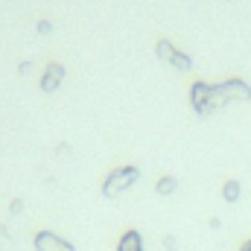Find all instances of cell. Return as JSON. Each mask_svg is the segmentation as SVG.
<instances>
[{
    "label": "cell",
    "mask_w": 251,
    "mask_h": 251,
    "mask_svg": "<svg viewBox=\"0 0 251 251\" xmlns=\"http://www.w3.org/2000/svg\"><path fill=\"white\" fill-rule=\"evenodd\" d=\"M137 181H140V170H137V167H131V164L114 167V170L105 176V181H102V196H105V199H114V196L126 193L128 187H134Z\"/></svg>",
    "instance_id": "1"
},
{
    "label": "cell",
    "mask_w": 251,
    "mask_h": 251,
    "mask_svg": "<svg viewBox=\"0 0 251 251\" xmlns=\"http://www.w3.org/2000/svg\"><path fill=\"white\" fill-rule=\"evenodd\" d=\"M155 53H158L161 62H167L170 67H176V70H181V73L193 70V59H190L187 53H181V50H178L173 41H167V38H161V41L155 44Z\"/></svg>",
    "instance_id": "2"
},
{
    "label": "cell",
    "mask_w": 251,
    "mask_h": 251,
    "mask_svg": "<svg viewBox=\"0 0 251 251\" xmlns=\"http://www.w3.org/2000/svg\"><path fill=\"white\" fill-rule=\"evenodd\" d=\"M32 249L35 251H76V246L70 240H62L59 234L53 231H38L32 237Z\"/></svg>",
    "instance_id": "3"
},
{
    "label": "cell",
    "mask_w": 251,
    "mask_h": 251,
    "mask_svg": "<svg viewBox=\"0 0 251 251\" xmlns=\"http://www.w3.org/2000/svg\"><path fill=\"white\" fill-rule=\"evenodd\" d=\"M64 76H67L64 64H59V62L44 64V73H41V91H44V94H56V91L62 88Z\"/></svg>",
    "instance_id": "4"
},
{
    "label": "cell",
    "mask_w": 251,
    "mask_h": 251,
    "mask_svg": "<svg viewBox=\"0 0 251 251\" xmlns=\"http://www.w3.org/2000/svg\"><path fill=\"white\" fill-rule=\"evenodd\" d=\"M207 97H210V82H193L190 85V105L199 117H207L210 108H207Z\"/></svg>",
    "instance_id": "5"
},
{
    "label": "cell",
    "mask_w": 251,
    "mask_h": 251,
    "mask_svg": "<svg viewBox=\"0 0 251 251\" xmlns=\"http://www.w3.org/2000/svg\"><path fill=\"white\" fill-rule=\"evenodd\" d=\"M219 88H222V94L228 97V102H231V100L249 102L251 100V85L246 79H225V82H219Z\"/></svg>",
    "instance_id": "6"
},
{
    "label": "cell",
    "mask_w": 251,
    "mask_h": 251,
    "mask_svg": "<svg viewBox=\"0 0 251 251\" xmlns=\"http://www.w3.org/2000/svg\"><path fill=\"white\" fill-rule=\"evenodd\" d=\"M114 251H146L143 249V234L137 231V228H128L120 234V240H117V246Z\"/></svg>",
    "instance_id": "7"
},
{
    "label": "cell",
    "mask_w": 251,
    "mask_h": 251,
    "mask_svg": "<svg viewBox=\"0 0 251 251\" xmlns=\"http://www.w3.org/2000/svg\"><path fill=\"white\" fill-rule=\"evenodd\" d=\"M240 196H243V184H240L237 178H228V181L222 184V199H225L228 204H237Z\"/></svg>",
    "instance_id": "8"
},
{
    "label": "cell",
    "mask_w": 251,
    "mask_h": 251,
    "mask_svg": "<svg viewBox=\"0 0 251 251\" xmlns=\"http://www.w3.org/2000/svg\"><path fill=\"white\" fill-rule=\"evenodd\" d=\"M178 190V178L176 176H161L158 181H155V193L158 196H173Z\"/></svg>",
    "instance_id": "9"
},
{
    "label": "cell",
    "mask_w": 251,
    "mask_h": 251,
    "mask_svg": "<svg viewBox=\"0 0 251 251\" xmlns=\"http://www.w3.org/2000/svg\"><path fill=\"white\" fill-rule=\"evenodd\" d=\"M18 213H24V201L21 199H12L9 201V216H18Z\"/></svg>",
    "instance_id": "10"
},
{
    "label": "cell",
    "mask_w": 251,
    "mask_h": 251,
    "mask_svg": "<svg viewBox=\"0 0 251 251\" xmlns=\"http://www.w3.org/2000/svg\"><path fill=\"white\" fill-rule=\"evenodd\" d=\"M35 29H38V32H41V35H50V32H53V24H50V21H44V18H41V21H38V24H35Z\"/></svg>",
    "instance_id": "11"
},
{
    "label": "cell",
    "mask_w": 251,
    "mask_h": 251,
    "mask_svg": "<svg viewBox=\"0 0 251 251\" xmlns=\"http://www.w3.org/2000/svg\"><path fill=\"white\" fill-rule=\"evenodd\" d=\"M164 251H178V243H176V237H173V234H167V237H164Z\"/></svg>",
    "instance_id": "12"
},
{
    "label": "cell",
    "mask_w": 251,
    "mask_h": 251,
    "mask_svg": "<svg viewBox=\"0 0 251 251\" xmlns=\"http://www.w3.org/2000/svg\"><path fill=\"white\" fill-rule=\"evenodd\" d=\"M18 70H21V76H24V73H29V70H32V62H21V64H18Z\"/></svg>",
    "instance_id": "13"
},
{
    "label": "cell",
    "mask_w": 251,
    "mask_h": 251,
    "mask_svg": "<svg viewBox=\"0 0 251 251\" xmlns=\"http://www.w3.org/2000/svg\"><path fill=\"white\" fill-rule=\"evenodd\" d=\"M0 243H9V231H6V225H0Z\"/></svg>",
    "instance_id": "14"
},
{
    "label": "cell",
    "mask_w": 251,
    "mask_h": 251,
    "mask_svg": "<svg viewBox=\"0 0 251 251\" xmlns=\"http://www.w3.org/2000/svg\"><path fill=\"white\" fill-rule=\"evenodd\" d=\"M240 251H251V240H246V243L240 246Z\"/></svg>",
    "instance_id": "15"
}]
</instances>
